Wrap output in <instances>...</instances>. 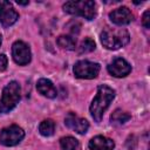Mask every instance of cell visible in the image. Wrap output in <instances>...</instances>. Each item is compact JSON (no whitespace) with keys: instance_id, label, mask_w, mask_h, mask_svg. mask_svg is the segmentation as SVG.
I'll list each match as a JSON object with an SVG mask.
<instances>
[{"instance_id":"obj_11","label":"cell","mask_w":150,"mask_h":150,"mask_svg":"<svg viewBox=\"0 0 150 150\" xmlns=\"http://www.w3.org/2000/svg\"><path fill=\"white\" fill-rule=\"evenodd\" d=\"M109 19L111 20L112 23L118 25V26H123V25L130 23L134 19V15L128 7L122 6V7H118L114 11H111L109 13Z\"/></svg>"},{"instance_id":"obj_16","label":"cell","mask_w":150,"mask_h":150,"mask_svg":"<svg viewBox=\"0 0 150 150\" xmlns=\"http://www.w3.org/2000/svg\"><path fill=\"white\" fill-rule=\"evenodd\" d=\"M39 131L42 136L45 137H49L54 134L55 131V123L52 120H45L40 123L39 125Z\"/></svg>"},{"instance_id":"obj_7","label":"cell","mask_w":150,"mask_h":150,"mask_svg":"<svg viewBox=\"0 0 150 150\" xmlns=\"http://www.w3.org/2000/svg\"><path fill=\"white\" fill-rule=\"evenodd\" d=\"M12 56L15 63H18L19 66L28 64L32 59L29 46L23 41H15L12 46Z\"/></svg>"},{"instance_id":"obj_4","label":"cell","mask_w":150,"mask_h":150,"mask_svg":"<svg viewBox=\"0 0 150 150\" xmlns=\"http://www.w3.org/2000/svg\"><path fill=\"white\" fill-rule=\"evenodd\" d=\"M20 84L16 81H11L2 90L1 100H0V112H9L20 100Z\"/></svg>"},{"instance_id":"obj_21","label":"cell","mask_w":150,"mask_h":150,"mask_svg":"<svg viewBox=\"0 0 150 150\" xmlns=\"http://www.w3.org/2000/svg\"><path fill=\"white\" fill-rule=\"evenodd\" d=\"M16 4H19V5H28V1H26V2H21V1H16Z\"/></svg>"},{"instance_id":"obj_22","label":"cell","mask_w":150,"mask_h":150,"mask_svg":"<svg viewBox=\"0 0 150 150\" xmlns=\"http://www.w3.org/2000/svg\"><path fill=\"white\" fill-rule=\"evenodd\" d=\"M1 42H2V36H1V34H0V45H1Z\"/></svg>"},{"instance_id":"obj_1","label":"cell","mask_w":150,"mask_h":150,"mask_svg":"<svg viewBox=\"0 0 150 150\" xmlns=\"http://www.w3.org/2000/svg\"><path fill=\"white\" fill-rule=\"evenodd\" d=\"M115 98V90L105 84H102L97 88L96 96L94 97L90 104V115L95 120V122H101L104 111Z\"/></svg>"},{"instance_id":"obj_19","label":"cell","mask_w":150,"mask_h":150,"mask_svg":"<svg viewBox=\"0 0 150 150\" xmlns=\"http://www.w3.org/2000/svg\"><path fill=\"white\" fill-rule=\"evenodd\" d=\"M142 25L145 27V28H149L150 27V11L146 9L142 16Z\"/></svg>"},{"instance_id":"obj_18","label":"cell","mask_w":150,"mask_h":150,"mask_svg":"<svg viewBox=\"0 0 150 150\" xmlns=\"http://www.w3.org/2000/svg\"><path fill=\"white\" fill-rule=\"evenodd\" d=\"M95 47H96L95 41H94L93 39H90V38H87V39H84V40L81 42V45H80V53L82 54V53L93 52V50L95 49Z\"/></svg>"},{"instance_id":"obj_2","label":"cell","mask_w":150,"mask_h":150,"mask_svg":"<svg viewBox=\"0 0 150 150\" xmlns=\"http://www.w3.org/2000/svg\"><path fill=\"white\" fill-rule=\"evenodd\" d=\"M130 40L129 32L125 28L105 27L101 33V42L107 49H118L128 45Z\"/></svg>"},{"instance_id":"obj_17","label":"cell","mask_w":150,"mask_h":150,"mask_svg":"<svg viewBox=\"0 0 150 150\" xmlns=\"http://www.w3.org/2000/svg\"><path fill=\"white\" fill-rule=\"evenodd\" d=\"M129 120H130V115L125 111H122L121 109H116L110 116L111 123H115V124H124Z\"/></svg>"},{"instance_id":"obj_10","label":"cell","mask_w":150,"mask_h":150,"mask_svg":"<svg viewBox=\"0 0 150 150\" xmlns=\"http://www.w3.org/2000/svg\"><path fill=\"white\" fill-rule=\"evenodd\" d=\"M108 71L115 77H124L131 71V66L122 57H115L108 66Z\"/></svg>"},{"instance_id":"obj_8","label":"cell","mask_w":150,"mask_h":150,"mask_svg":"<svg viewBox=\"0 0 150 150\" xmlns=\"http://www.w3.org/2000/svg\"><path fill=\"white\" fill-rule=\"evenodd\" d=\"M19 13L9 1H0V23L4 27H9L16 22Z\"/></svg>"},{"instance_id":"obj_14","label":"cell","mask_w":150,"mask_h":150,"mask_svg":"<svg viewBox=\"0 0 150 150\" xmlns=\"http://www.w3.org/2000/svg\"><path fill=\"white\" fill-rule=\"evenodd\" d=\"M56 42L62 49H67V50H73L75 49L76 46V41L71 35H60Z\"/></svg>"},{"instance_id":"obj_3","label":"cell","mask_w":150,"mask_h":150,"mask_svg":"<svg viewBox=\"0 0 150 150\" xmlns=\"http://www.w3.org/2000/svg\"><path fill=\"white\" fill-rule=\"evenodd\" d=\"M63 11L66 13L82 16L86 20H93L96 14V4L91 0H81V1H67L63 5Z\"/></svg>"},{"instance_id":"obj_15","label":"cell","mask_w":150,"mask_h":150,"mask_svg":"<svg viewBox=\"0 0 150 150\" xmlns=\"http://www.w3.org/2000/svg\"><path fill=\"white\" fill-rule=\"evenodd\" d=\"M60 145L62 150H80V143L76 138L71 136H66L60 139Z\"/></svg>"},{"instance_id":"obj_9","label":"cell","mask_w":150,"mask_h":150,"mask_svg":"<svg viewBox=\"0 0 150 150\" xmlns=\"http://www.w3.org/2000/svg\"><path fill=\"white\" fill-rule=\"evenodd\" d=\"M64 124H66L69 129L74 130V131L77 132V134H81V135L86 134V132L88 131V128H89L88 121L84 120V118H82V117H80V116H77V115H75L74 112H69V114L66 116V118H64Z\"/></svg>"},{"instance_id":"obj_12","label":"cell","mask_w":150,"mask_h":150,"mask_svg":"<svg viewBox=\"0 0 150 150\" xmlns=\"http://www.w3.org/2000/svg\"><path fill=\"white\" fill-rule=\"evenodd\" d=\"M114 148H115L114 141L102 135L95 136L89 141L90 150H112Z\"/></svg>"},{"instance_id":"obj_20","label":"cell","mask_w":150,"mask_h":150,"mask_svg":"<svg viewBox=\"0 0 150 150\" xmlns=\"http://www.w3.org/2000/svg\"><path fill=\"white\" fill-rule=\"evenodd\" d=\"M8 59L5 54H0V71H5L7 69Z\"/></svg>"},{"instance_id":"obj_6","label":"cell","mask_w":150,"mask_h":150,"mask_svg":"<svg viewBox=\"0 0 150 150\" xmlns=\"http://www.w3.org/2000/svg\"><path fill=\"white\" fill-rule=\"evenodd\" d=\"M100 73V64L88 60L77 61L74 66V74L79 79H95Z\"/></svg>"},{"instance_id":"obj_13","label":"cell","mask_w":150,"mask_h":150,"mask_svg":"<svg viewBox=\"0 0 150 150\" xmlns=\"http://www.w3.org/2000/svg\"><path fill=\"white\" fill-rule=\"evenodd\" d=\"M36 89L41 95H43L48 98H54L57 95L55 86L48 79H40L36 83Z\"/></svg>"},{"instance_id":"obj_5","label":"cell","mask_w":150,"mask_h":150,"mask_svg":"<svg viewBox=\"0 0 150 150\" xmlns=\"http://www.w3.org/2000/svg\"><path fill=\"white\" fill-rule=\"evenodd\" d=\"M23 137H25L23 129L15 124L6 127L0 131V143L5 146L16 145L22 141Z\"/></svg>"}]
</instances>
